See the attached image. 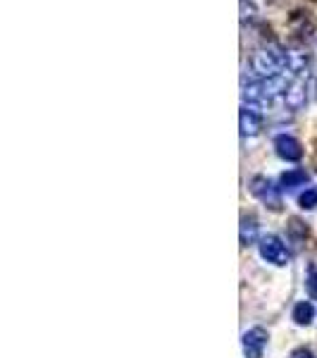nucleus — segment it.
Listing matches in <instances>:
<instances>
[{"instance_id":"nucleus-1","label":"nucleus","mask_w":317,"mask_h":358,"mask_svg":"<svg viewBox=\"0 0 317 358\" xmlns=\"http://www.w3.org/2000/svg\"><path fill=\"white\" fill-rule=\"evenodd\" d=\"M251 67L260 74V79L279 77V74L289 72V50L279 48V45H267V48L256 50L251 57Z\"/></svg>"},{"instance_id":"nucleus-2","label":"nucleus","mask_w":317,"mask_h":358,"mask_svg":"<svg viewBox=\"0 0 317 358\" xmlns=\"http://www.w3.org/2000/svg\"><path fill=\"white\" fill-rule=\"evenodd\" d=\"M291 82L286 79V74L270 77V79H258V82H251L249 86H244V101L251 103V106H263V103L274 101L277 96H284Z\"/></svg>"},{"instance_id":"nucleus-3","label":"nucleus","mask_w":317,"mask_h":358,"mask_svg":"<svg viewBox=\"0 0 317 358\" xmlns=\"http://www.w3.org/2000/svg\"><path fill=\"white\" fill-rule=\"evenodd\" d=\"M260 256L267 263L279 265V268L289 265V261H291L289 248H286L284 241H281L279 236H274V234H267V236H263V239H260Z\"/></svg>"},{"instance_id":"nucleus-4","label":"nucleus","mask_w":317,"mask_h":358,"mask_svg":"<svg viewBox=\"0 0 317 358\" xmlns=\"http://www.w3.org/2000/svg\"><path fill=\"white\" fill-rule=\"evenodd\" d=\"M251 194L256 196L258 201H263L267 208H272V210H281V194L267 177H253Z\"/></svg>"},{"instance_id":"nucleus-5","label":"nucleus","mask_w":317,"mask_h":358,"mask_svg":"<svg viewBox=\"0 0 317 358\" xmlns=\"http://www.w3.org/2000/svg\"><path fill=\"white\" fill-rule=\"evenodd\" d=\"M313 20L308 17V13H301V10H296V13H291L289 17V31L293 34V41L296 43H305L310 38V34H313Z\"/></svg>"},{"instance_id":"nucleus-6","label":"nucleus","mask_w":317,"mask_h":358,"mask_svg":"<svg viewBox=\"0 0 317 358\" xmlns=\"http://www.w3.org/2000/svg\"><path fill=\"white\" fill-rule=\"evenodd\" d=\"M267 346V332L263 327H253L244 334V354L246 358H263V351Z\"/></svg>"},{"instance_id":"nucleus-7","label":"nucleus","mask_w":317,"mask_h":358,"mask_svg":"<svg viewBox=\"0 0 317 358\" xmlns=\"http://www.w3.org/2000/svg\"><path fill=\"white\" fill-rule=\"evenodd\" d=\"M274 148H277V155H279V158H284V160H289V163H296V160L303 158L301 143H298L293 136L279 134L274 138Z\"/></svg>"},{"instance_id":"nucleus-8","label":"nucleus","mask_w":317,"mask_h":358,"mask_svg":"<svg viewBox=\"0 0 317 358\" xmlns=\"http://www.w3.org/2000/svg\"><path fill=\"white\" fill-rule=\"evenodd\" d=\"M241 134L244 136H256L263 129V115L256 110L253 106L241 108Z\"/></svg>"},{"instance_id":"nucleus-9","label":"nucleus","mask_w":317,"mask_h":358,"mask_svg":"<svg viewBox=\"0 0 317 358\" xmlns=\"http://www.w3.org/2000/svg\"><path fill=\"white\" fill-rule=\"evenodd\" d=\"M286 103V108L289 110H301L305 106V101H308V96H305V86L301 82H291V86L286 89V94L281 96Z\"/></svg>"},{"instance_id":"nucleus-10","label":"nucleus","mask_w":317,"mask_h":358,"mask_svg":"<svg viewBox=\"0 0 317 358\" xmlns=\"http://www.w3.org/2000/svg\"><path fill=\"white\" fill-rule=\"evenodd\" d=\"M256 239H258V224H256V220H253V217H244V220H241V244L251 246Z\"/></svg>"},{"instance_id":"nucleus-11","label":"nucleus","mask_w":317,"mask_h":358,"mask_svg":"<svg viewBox=\"0 0 317 358\" xmlns=\"http://www.w3.org/2000/svg\"><path fill=\"white\" fill-rule=\"evenodd\" d=\"M279 182L284 189H293V187H301V184L308 182V175H305V170H291V172H284Z\"/></svg>"},{"instance_id":"nucleus-12","label":"nucleus","mask_w":317,"mask_h":358,"mask_svg":"<svg viewBox=\"0 0 317 358\" xmlns=\"http://www.w3.org/2000/svg\"><path fill=\"white\" fill-rule=\"evenodd\" d=\"M315 315V308L310 303H298L296 308H293V320L298 322V325H310V320H313Z\"/></svg>"},{"instance_id":"nucleus-13","label":"nucleus","mask_w":317,"mask_h":358,"mask_svg":"<svg viewBox=\"0 0 317 358\" xmlns=\"http://www.w3.org/2000/svg\"><path fill=\"white\" fill-rule=\"evenodd\" d=\"M305 292L310 294V299H317V268L310 265L308 277H305Z\"/></svg>"},{"instance_id":"nucleus-14","label":"nucleus","mask_w":317,"mask_h":358,"mask_svg":"<svg viewBox=\"0 0 317 358\" xmlns=\"http://www.w3.org/2000/svg\"><path fill=\"white\" fill-rule=\"evenodd\" d=\"M317 206V189H308L305 194H301V208L310 210V208Z\"/></svg>"},{"instance_id":"nucleus-15","label":"nucleus","mask_w":317,"mask_h":358,"mask_svg":"<svg viewBox=\"0 0 317 358\" xmlns=\"http://www.w3.org/2000/svg\"><path fill=\"white\" fill-rule=\"evenodd\" d=\"M291 358H315L313 354H310L308 349H298V351H293V356Z\"/></svg>"}]
</instances>
